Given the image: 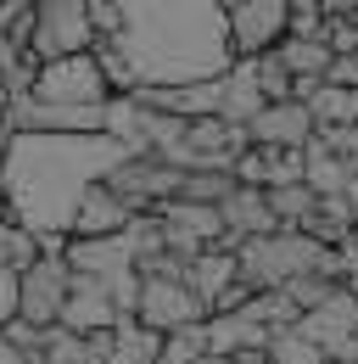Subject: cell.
Masks as SVG:
<instances>
[{
    "label": "cell",
    "mask_w": 358,
    "mask_h": 364,
    "mask_svg": "<svg viewBox=\"0 0 358 364\" xmlns=\"http://www.w3.org/2000/svg\"><path fill=\"white\" fill-rule=\"evenodd\" d=\"M101 180L112 185L134 213H157L163 202H174V196H179L185 168L168 163V157H157V151H118V157L107 163V174H101Z\"/></svg>",
    "instance_id": "1"
},
{
    "label": "cell",
    "mask_w": 358,
    "mask_h": 364,
    "mask_svg": "<svg viewBox=\"0 0 358 364\" xmlns=\"http://www.w3.org/2000/svg\"><path fill=\"white\" fill-rule=\"evenodd\" d=\"M28 95H34V101H50V107H107V101H112V85H107L95 50H73V56L40 62Z\"/></svg>",
    "instance_id": "2"
},
{
    "label": "cell",
    "mask_w": 358,
    "mask_h": 364,
    "mask_svg": "<svg viewBox=\"0 0 358 364\" xmlns=\"http://www.w3.org/2000/svg\"><path fill=\"white\" fill-rule=\"evenodd\" d=\"M134 319L151 331H179V325H202L207 303L196 297V286L185 274H140V297H134Z\"/></svg>",
    "instance_id": "3"
},
{
    "label": "cell",
    "mask_w": 358,
    "mask_h": 364,
    "mask_svg": "<svg viewBox=\"0 0 358 364\" xmlns=\"http://www.w3.org/2000/svg\"><path fill=\"white\" fill-rule=\"evenodd\" d=\"M246 124H229L219 112H202V118H185V140H179L174 163L179 168H235V157L246 151Z\"/></svg>",
    "instance_id": "4"
},
{
    "label": "cell",
    "mask_w": 358,
    "mask_h": 364,
    "mask_svg": "<svg viewBox=\"0 0 358 364\" xmlns=\"http://www.w3.org/2000/svg\"><path fill=\"white\" fill-rule=\"evenodd\" d=\"M224 28H229V56L235 62H252V56L274 50L291 34V0H241L224 17Z\"/></svg>",
    "instance_id": "5"
},
{
    "label": "cell",
    "mask_w": 358,
    "mask_h": 364,
    "mask_svg": "<svg viewBox=\"0 0 358 364\" xmlns=\"http://www.w3.org/2000/svg\"><path fill=\"white\" fill-rule=\"evenodd\" d=\"M17 286H23V297H17V319H28V325L50 331V325H62V303H67V291H73V264L40 252V258L23 269Z\"/></svg>",
    "instance_id": "6"
},
{
    "label": "cell",
    "mask_w": 358,
    "mask_h": 364,
    "mask_svg": "<svg viewBox=\"0 0 358 364\" xmlns=\"http://www.w3.org/2000/svg\"><path fill=\"white\" fill-rule=\"evenodd\" d=\"M95 46V28H90L85 0H40V17H34V40L28 56L56 62V56H73V50Z\"/></svg>",
    "instance_id": "7"
},
{
    "label": "cell",
    "mask_w": 358,
    "mask_h": 364,
    "mask_svg": "<svg viewBox=\"0 0 358 364\" xmlns=\"http://www.w3.org/2000/svg\"><path fill=\"white\" fill-rule=\"evenodd\" d=\"M134 219V208L112 191L107 180H90L79 191V202H73V213H67V235L73 241H107V235H124Z\"/></svg>",
    "instance_id": "8"
},
{
    "label": "cell",
    "mask_w": 358,
    "mask_h": 364,
    "mask_svg": "<svg viewBox=\"0 0 358 364\" xmlns=\"http://www.w3.org/2000/svg\"><path fill=\"white\" fill-rule=\"evenodd\" d=\"M252 146H274V151H303L313 140V112L308 101H264L246 124Z\"/></svg>",
    "instance_id": "9"
},
{
    "label": "cell",
    "mask_w": 358,
    "mask_h": 364,
    "mask_svg": "<svg viewBox=\"0 0 358 364\" xmlns=\"http://www.w3.org/2000/svg\"><path fill=\"white\" fill-rule=\"evenodd\" d=\"M118 319H124V309L112 303L107 280L101 274H73V291L62 303V325L79 331V336H95V331H112Z\"/></svg>",
    "instance_id": "10"
},
{
    "label": "cell",
    "mask_w": 358,
    "mask_h": 364,
    "mask_svg": "<svg viewBox=\"0 0 358 364\" xmlns=\"http://www.w3.org/2000/svg\"><path fill=\"white\" fill-rule=\"evenodd\" d=\"M219 213H224V235H229V247L280 230V225H274V208H268V191H258V185H235V191L219 202Z\"/></svg>",
    "instance_id": "11"
},
{
    "label": "cell",
    "mask_w": 358,
    "mask_h": 364,
    "mask_svg": "<svg viewBox=\"0 0 358 364\" xmlns=\"http://www.w3.org/2000/svg\"><path fill=\"white\" fill-rule=\"evenodd\" d=\"M202 331H207V353H246V348H268V336H274L264 319H252L246 309H235V314H207Z\"/></svg>",
    "instance_id": "12"
},
{
    "label": "cell",
    "mask_w": 358,
    "mask_h": 364,
    "mask_svg": "<svg viewBox=\"0 0 358 364\" xmlns=\"http://www.w3.org/2000/svg\"><path fill=\"white\" fill-rule=\"evenodd\" d=\"M185 280L196 286V297L207 303V314H213V303H219V291L229 280H241V264H235V247H202L190 264H185Z\"/></svg>",
    "instance_id": "13"
},
{
    "label": "cell",
    "mask_w": 358,
    "mask_h": 364,
    "mask_svg": "<svg viewBox=\"0 0 358 364\" xmlns=\"http://www.w3.org/2000/svg\"><path fill=\"white\" fill-rule=\"evenodd\" d=\"M258 107H264V90H258L252 62H229V68L219 73V118H229V124H252Z\"/></svg>",
    "instance_id": "14"
},
{
    "label": "cell",
    "mask_w": 358,
    "mask_h": 364,
    "mask_svg": "<svg viewBox=\"0 0 358 364\" xmlns=\"http://www.w3.org/2000/svg\"><path fill=\"white\" fill-rule=\"evenodd\" d=\"M303 180L313 185V196H347L353 191V163L336 157L330 146H319V135L303 146Z\"/></svg>",
    "instance_id": "15"
},
{
    "label": "cell",
    "mask_w": 358,
    "mask_h": 364,
    "mask_svg": "<svg viewBox=\"0 0 358 364\" xmlns=\"http://www.w3.org/2000/svg\"><path fill=\"white\" fill-rule=\"evenodd\" d=\"M297 230L313 235L319 247H347V235H353V208H347V196H319V208H313Z\"/></svg>",
    "instance_id": "16"
},
{
    "label": "cell",
    "mask_w": 358,
    "mask_h": 364,
    "mask_svg": "<svg viewBox=\"0 0 358 364\" xmlns=\"http://www.w3.org/2000/svg\"><path fill=\"white\" fill-rule=\"evenodd\" d=\"M274 50H280V62H286L297 79H325L330 62H336V50L325 46V40H303V34H286Z\"/></svg>",
    "instance_id": "17"
},
{
    "label": "cell",
    "mask_w": 358,
    "mask_h": 364,
    "mask_svg": "<svg viewBox=\"0 0 358 364\" xmlns=\"http://www.w3.org/2000/svg\"><path fill=\"white\" fill-rule=\"evenodd\" d=\"M308 112H313V129L358 124V90H347V85H319V90L308 95Z\"/></svg>",
    "instance_id": "18"
},
{
    "label": "cell",
    "mask_w": 358,
    "mask_h": 364,
    "mask_svg": "<svg viewBox=\"0 0 358 364\" xmlns=\"http://www.w3.org/2000/svg\"><path fill=\"white\" fill-rule=\"evenodd\" d=\"M268 208H274V225H280V230H297L313 208H319V196H313L308 180H297V185H268Z\"/></svg>",
    "instance_id": "19"
},
{
    "label": "cell",
    "mask_w": 358,
    "mask_h": 364,
    "mask_svg": "<svg viewBox=\"0 0 358 364\" xmlns=\"http://www.w3.org/2000/svg\"><path fill=\"white\" fill-rule=\"evenodd\" d=\"M229 191H235V174H229V168H185L179 202H207V208H219Z\"/></svg>",
    "instance_id": "20"
},
{
    "label": "cell",
    "mask_w": 358,
    "mask_h": 364,
    "mask_svg": "<svg viewBox=\"0 0 358 364\" xmlns=\"http://www.w3.org/2000/svg\"><path fill=\"white\" fill-rule=\"evenodd\" d=\"M342 286H347V280H330V274L308 269V274H297V280H286L280 291H286V297H291V303H297L303 314H313V309H325V303H330V297H336Z\"/></svg>",
    "instance_id": "21"
},
{
    "label": "cell",
    "mask_w": 358,
    "mask_h": 364,
    "mask_svg": "<svg viewBox=\"0 0 358 364\" xmlns=\"http://www.w3.org/2000/svg\"><path fill=\"white\" fill-rule=\"evenodd\" d=\"M40 359H45V364H85V359H95V348H90V336H79V331L50 325V331H45Z\"/></svg>",
    "instance_id": "22"
},
{
    "label": "cell",
    "mask_w": 358,
    "mask_h": 364,
    "mask_svg": "<svg viewBox=\"0 0 358 364\" xmlns=\"http://www.w3.org/2000/svg\"><path fill=\"white\" fill-rule=\"evenodd\" d=\"M34 17H40V0H0V40H11L17 50H28Z\"/></svg>",
    "instance_id": "23"
},
{
    "label": "cell",
    "mask_w": 358,
    "mask_h": 364,
    "mask_svg": "<svg viewBox=\"0 0 358 364\" xmlns=\"http://www.w3.org/2000/svg\"><path fill=\"white\" fill-rule=\"evenodd\" d=\"M252 73H258V90H264V101H291V85H297V73L280 62V50H264V56H252Z\"/></svg>",
    "instance_id": "24"
},
{
    "label": "cell",
    "mask_w": 358,
    "mask_h": 364,
    "mask_svg": "<svg viewBox=\"0 0 358 364\" xmlns=\"http://www.w3.org/2000/svg\"><path fill=\"white\" fill-rule=\"evenodd\" d=\"M268 364H330V359L291 325V331H274V336H268Z\"/></svg>",
    "instance_id": "25"
},
{
    "label": "cell",
    "mask_w": 358,
    "mask_h": 364,
    "mask_svg": "<svg viewBox=\"0 0 358 364\" xmlns=\"http://www.w3.org/2000/svg\"><path fill=\"white\" fill-rule=\"evenodd\" d=\"M202 353H207V331H202V325H179V331H168V336H163L157 364H196Z\"/></svg>",
    "instance_id": "26"
},
{
    "label": "cell",
    "mask_w": 358,
    "mask_h": 364,
    "mask_svg": "<svg viewBox=\"0 0 358 364\" xmlns=\"http://www.w3.org/2000/svg\"><path fill=\"white\" fill-rule=\"evenodd\" d=\"M90 11V28H95V40H118L124 28H129V17H124V0H85Z\"/></svg>",
    "instance_id": "27"
},
{
    "label": "cell",
    "mask_w": 358,
    "mask_h": 364,
    "mask_svg": "<svg viewBox=\"0 0 358 364\" xmlns=\"http://www.w3.org/2000/svg\"><path fill=\"white\" fill-rule=\"evenodd\" d=\"M235 185H258V191H268V151L264 146H246L241 157H235Z\"/></svg>",
    "instance_id": "28"
},
{
    "label": "cell",
    "mask_w": 358,
    "mask_h": 364,
    "mask_svg": "<svg viewBox=\"0 0 358 364\" xmlns=\"http://www.w3.org/2000/svg\"><path fill=\"white\" fill-rule=\"evenodd\" d=\"M325 46L336 50V56H353L358 50V17L347 11V17H325V34H319Z\"/></svg>",
    "instance_id": "29"
},
{
    "label": "cell",
    "mask_w": 358,
    "mask_h": 364,
    "mask_svg": "<svg viewBox=\"0 0 358 364\" xmlns=\"http://www.w3.org/2000/svg\"><path fill=\"white\" fill-rule=\"evenodd\" d=\"M0 336L11 342V353H17V359H40V348H45V331H40V325H28V319H11Z\"/></svg>",
    "instance_id": "30"
},
{
    "label": "cell",
    "mask_w": 358,
    "mask_h": 364,
    "mask_svg": "<svg viewBox=\"0 0 358 364\" xmlns=\"http://www.w3.org/2000/svg\"><path fill=\"white\" fill-rule=\"evenodd\" d=\"M268 151V185H297L303 180V151H274V146H264Z\"/></svg>",
    "instance_id": "31"
},
{
    "label": "cell",
    "mask_w": 358,
    "mask_h": 364,
    "mask_svg": "<svg viewBox=\"0 0 358 364\" xmlns=\"http://www.w3.org/2000/svg\"><path fill=\"white\" fill-rule=\"evenodd\" d=\"M17 280H23V269H6V264H0V331L17 319V297H23Z\"/></svg>",
    "instance_id": "32"
},
{
    "label": "cell",
    "mask_w": 358,
    "mask_h": 364,
    "mask_svg": "<svg viewBox=\"0 0 358 364\" xmlns=\"http://www.w3.org/2000/svg\"><path fill=\"white\" fill-rule=\"evenodd\" d=\"M11 146H17V129H11V118H0V163L11 157Z\"/></svg>",
    "instance_id": "33"
},
{
    "label": "cell",
    "mask_w": 358,
    "mask_h": 364,
    "mask_svg": "<svg viewBox=\"0 0 358 364\" xmlns=\"http://www.w3.org/2000/svg\"><path fill=\"white\" fill-rule=\"evenodd\" d=\"M319 11H325V17H347V11H353V0H319Z\"/></svg>",
    "instance_id": "34"
},
{
    "label": "cell",
    "mask_w": 358,
    "mask_h": 364,
    "mask_svg": "<svg viewBox=\"0 0 358 364\" xmlns=\"http://www.w3.org/2000/svg\"><path fill=\"white\" fill-rule=\"evenodd\" d=\"M196 364H241V359H235V353H202Z\"/></svg>",
    "instance_id": "35"
},
{
    "label": "cell",
    "mask_w": 358,
    "mask_h": 364,
    "mask_svg": "<svg viewBox=\"0 0 358 364\" xmlns=\"http://www.w3.org/2000/svg\"><path fill=\"white\" fill-rule=\"evenodd\" d=\"M347 291H358V258H347Z\"/></svg>",
    "instance_id": "36"
},
{
    "label": "cell",
    "mask_w": 358,
    "mask_h": 364,
    "mask_svg": "<svg viewBox=\"0 0 358 364\" xmlns=\"http://www.w3.org/2000/svg\"><path fill=\"white\" fill-rule=\"evenodd\" d=\"M11 112V90H6V79H0V118Z\"/></svg>",
    "instance_id": "37"
},
{
    "label": "cell",
    "mask_w": 358,
    "mask_h": 364,
    "mask_svg": "<svg viewBox=\"0 0 358 364\" xmlns=\"http://www.w3.org/2000/svg\"><path fill=\"white\" fill-rule=\"evenodd\" d=\"M0 364H17V353H11V342L0 336Z\"/></svg>",
    "instance_id": "38"
},
{
    "label": "cell",
    "mask_w": 358,
    "mask_h": 364,
    "mask_svg": "<svg viewBox=\"0 0 358 364\" xmlns=\"http://www.w3.org/2000/svg\"><path fill=\"white\" fill-rule=\"evenodd\" d=\"M347 208H353V230H358V185L347 191Z\"/></svg>",
    "instance_id": "39"
},
{
    "label": "cell",
    "mask_w": 358,
    "mask_h": 364,
    "mask_svg": "<svg viewBox=\"0 0 358 364\" xmlns=\"http://www.w3.org/2000/svg\"><path fill=\"white\" fill-rule=\"evenodd\" d=\"M85 364H101V359H85Z\"/></svg>",
    "instance_id": "40"
}]
</instances>
